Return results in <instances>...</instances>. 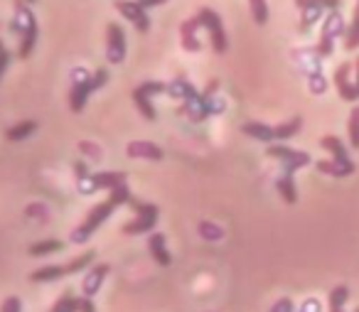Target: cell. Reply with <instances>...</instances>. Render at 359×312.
Returning <instances> with one entry per match:
<instances>
[{
	"mask_svg": "<svg viewBox=\"0 0 359 312\" xmlns=\"http://www.w3.org/2000/svg\"><path fill=\"white\" fill-rule=\"evenodd\" d=\"M197 22H200V27H205L207 32H210V40H212V47H215L217 55H224L226 47H229V40H226V32H224V25H222V18L217 15L212 8H202L200 13H197Z\"/></svg>",
	"mask_w": 359,
	"mask_h": 312,
	"instance_id": "277c9868",
	"label": "cell"
},
{
	"mask_svg": "<svg viewBox=\"0 0 359 312\" xmlns=\"http://www.w3.org/2000/svg\"><path fill=\"white\" fill-rule=\"evenodd\" d=\"M271 312H293V300H290V297H280V300L271 307Z\"/></svg>",
	"mask_w": 359,
	"mask_h": 312,
	"instance_id": "d590c367",
	"label": "cell"
},
{
	"mask_svg": "<svg viewBox=\"0 0 359 312\" xmlns=\"http://www.w3.org/2000/svg\"><path fill=\"white\" fill-rule=\"evenodd\" d=\"M126 155L128 158H140V160H163V148L150 140H133V143L126 145Z\"/></svg>",
	"mask_w": 359,
	"mask_h": 312,
	"instance_id": "8fae6325",
	"label": "cell"
},
{
	"mask_svg": "<svg viewBox=\"0 0 359 312\" xmlns=\"http://www.w3.org/2000/svg\"><path fill=\"white\" fill-rule=\"evenodd\" d=\"M91 94H94L91 74L86 69H74V74H72V89H69V109L74 114H81Z\"/></svg>",
	"mask_w": 359,
	"mask_h": 312,
	"instance_id": "5b68a950",
	"label": "cell"
},
{
	"mask_svg": "<svg viewBox=\"0 0 359 312\" xmlns=\"http://www.w3.org/2000/svg\"><path fill=\"white\" fill-rule=\"evenodd\" d=\"M65 273V266H45V268H37V271L30 273V280L32 283H52V280H60Z\"/></svg>",
	"mask_w": 359,
	"mask_h": 312,
	"instance_id": "603a6c76",
	"label": "cell"
},
{
	"mask_svg": "<svg viewBox=\"0 0 359 312\" xmlns=\"http://www.w3.org/2000/svg\"><path fill=\"white\" fill-rule=\"evenodd\" d=\"M106 60L111 65H121L126 60V35L123 27L116 22H109L106 27Z\"/></svg>",
	"mask_w": 359,
	"mask_h": 312,
	"instance_id": "9c48e42d",
	"label": "cell"
},
{
	"mask_svg": "<svg viewBox=\"0 0 359 312\" xmlns=\"http://www.w3.org/2000/svg\"><path fill=\"white\" fill-rule=\"evenodd\" d=\"M128 207L135 212V219L128 224H123V233L126 236H138V233H150L158 224V217H160V209L155 204H145L140 199L130 197L128 199Z\"/></svg>",
	"mask_w": 359,
	"mask_h": 312,
	"instance_id": "7a4b0ae2",
	"label": "cell"
},
{
	"mask_svg": "<svg viewBox=\"0 0 359 312\" xmlns=\"http://www.w3.org/2000/svg\"><path fill=\"white\" fill-rule=\"evenodd\" d=\"M65 248V241H60V238H47V241H37L32 243L30 248H27V253L30 256H50V253H57Z\"/></svg>",
	"mask_w": 359,
	"mask_h": 312,
	"instance_id": "cb8c5ba5",
	"label": "cell"
},
{
	"mask_svg": "<svg viewBox=\"0 0 359 312\" xmlns=\"http://www.w3.org/2000/svg\"><path fill=\"white\" fill-rule=\"evenodd\" d=\"M197 30H200L197 18H190V20H185L182 25H180V40H182V47H185L187 52H200L202 50L200 40H197Z\"/></svg>",
	"mask_w": 359,
	"mask_h": 312,
	"instance_id": "5bb4252c",
	"label": "cell"
},
{
	"mask_svg": "<svg viewBox=\"0 0 359 312\" xmlns=\"http://www.w3.org/2000/svg\"><path fill=\"white\" fill-rule=\"evenodd\" d=\"M303 11V15H300V30H310V27L315 25V22L323 18V11L325 8L323 6H318V3H310V0H305V6L300 8Z\"/></svg>",
	"mask_w": 359,
	"mask_h": 312,
	"instance_id": "ffe728a7",
	"label": "cell"
},
{
	"mask_svg": "<svg viewBox=\"0 0 359 312\" xmlns=\"http://www.w3.org/2000/svg\"><path fill=\"white\" fill-rule=\"evenodd\" d=\"M300 128H303V118H300V116H295V118H290V121H285V123L276 126V128H273L276 140H288V138H293V135L300 133Z\"/></svg>",
	"mask_w": 359,
	"mask_h": 312,
	"instance_id": "d4e9b609",
	"label": "cell"
},
{
	"mask_svg": "<svg viewBox=\"0 0 359 312\" xmlns=\"http://www.w3.org/2000/svg\"><path fill=\"white\" fill-rule=\"evenodd\" d=\"M126 172H96V175H89L86 179L79 182V189L84 194H91L96 189H116L118 184H126Z\"/></svg>",
	"mask_w": 359,
	"mask_h": 312,
	"instance_id": "ba28073f",
	"label": "cell"
},
{
	"mask_svg": "<svg viewBox=\"0 0 359 312\" xmlns=\"http://www.w3.org/2000/svg\"><path fill=\"white\" fill-rule=\"evenodd\" d=\"M79 312H96V305L91 302V297H79Z\"/></svg>",
	"mask_w": 359,
	"mask_h": 312,
	"instance_id": "74e56055",
	"label": "cell"
},
{
	"mask_svg": "<svg viewBox=\"0 0 359 312\" xmlns=\"http://www.w3.org/2000/svg\"><path fill=\"white\" fill-rule=\"evenodd\" d=\"M130 96H133V104H135V109L140 111V116H143L145 121H155V106H153V101H150V96L145 94L140 86H135L133 91H130Z\"/></svg>",
	"mask_w": 359,
	"mask_h": 312,
	"instance_id": "e0dca14e",
	"label": "cell"
},
{
	"mask_svg": "<svg viewBox=\"0 0 359 312\" xmlns=\"http://www.w3.org/2000/svg\"><path fill=\"white\" fill-rule=\"evenodd\" d=\"M300 312H320V305H318V300H308L303 305V310Z\"/></svg>",
	"mask_w": 359,
	"mask_h": 312,
	"instance_id": "ab89813d",
	"label": "cell"
},
{
	"mask_svg": "<svg viewBox=\"0 0 359 312\" xmlns=\"http://www.w3.org/2000/svg\"><path fill=\"white\" fill-rule=\"evenodd\" d=\"M354 69H357V81H354V86H357V91H359V57H357V62H354Z\"/></svg>",
	"mask_w": 359,
	"mask_h": 312,
	"instance_id": "b9f144b4",
	"label": "cell"
},
{
	"mask_svg": "<svg viewBox=\"0 0 359 312\" xmlns=\"http://www.w3.org/2000/svg\"><path fill=\"white\" fill-rule=\"evenodd\" d=\"M25 3H27V6H30V3H35V0H25Z\"/></svg>",
	"mask_w": 359,
	"mask_h": 312,
	"instance_id": "f6af8a7d",
	"label": "cell"
},
{
	"mask_svg": "<svg viewBox=\"0 0 359 312\" xmlns=\"http://www.w3.org/2000/svg\"><path fill=\"white\" fill-rule=\"evenodd\" d=\"M332 312H342V310H332Z\"/></svg>",
	"mask_w": 359,
	"mask_h": 312,
	"instance_id": "7dc6e473",
	"label": "cell"
},
{
	"mask_svg": "<svg viewBox=\"0 0 359 312\" xmlns=\"http://www.w3.org/2000/svg\"><path fill=\"white\" fill-rule=\"evenodd\" d=\"M344 47H347V50H357L359 47V6L354 8L352 25H349L347 32H344Z\"/></svg>",
	"mask_w": 359,
	"mask_h": 312,
	"instance_id": "484cf974",
	"label": "cell"
},
{
	"mask_svg": "<svg viewBox=\"0 0 359 312\" xmlns=\"http://www.w3.org/2000/svg\"><path fill=\"white\" fill-rule=\"evenodd\" d=\"M50 312H79V297H74L72 292H65Z\"/></svg>",
	"mask_w": 359,
	"mask_h": 312,
	"instance_id": "f1b7e54d",
	"label": "cell"
},
{
	"mask_svg": "<svg viewBox=\"0 0 359 312\" xmlns=\"http://www.w3.org/2000/svg\"><path fill=\"white\" fill-rule=\"evenodd\" d=\"M357 6H359V0H357Z\"/></svg>",
	"mask_w": 359,
	"mask_h": 312,
	"instance_id": "c3c4849f",
	"label": "cell"
},
{
	"mask_svg": "<svg viewBox=\"0 0 359 312\" xmlns=\"http://www.w3.org/2000/svg\"><path fill=\"white\" fill-rule=\"evenodd\" d=\"M35 130H37V121H20V123L11 126L6 135H8V140H11V143H18V140L30 138Z\"/></svg>",
	"mask_w": 359,
	"mask_h": 312,
	"instance_id": "7402d4cb",
	"label": "cell"
},
{
	"mask_svg": "<svg viewBox=\"0 0 359 312\" xmlns=\"http://www.w3.org/2000/svg\"><path fill=\"white\" fill-rule=\"evenodd\" d=\"M163 3H165V0H158V6H163Z\"/></svg>",
	"mask_w": 359,
	"mask_h": 312,
	"instance_id": "bcb514c9",
	"label": "cell"
},
{
	"mask_svg": "<svg viewBox=\"0 0 359 312\" xmlns=\"http://www.w3.org/2000/svg\"><path fill=\"white\" fill-rule=\"evenodd\" d=\"M349 72H352L349 65H339L337 72H334V86H337L339 96H342L344 101H357L359 91H357V86L349 81Z\"/></svg>",
	"mask_w": 359,
	"mask_h": 312,
	"instance_id": "7c38bea8",
	"label": "cell"
},
{
	"mask_svg": "<svg viewBox=\"0 0 359 312\" xmlns=\"http://www.w3.org/2000/svg\"><path fill=\"white\" fill-rule=\"evenodd\" d=\"M140 89H143L148 96H158V94H165V91H168V84H165V81H145V84H140Z\"/></svg>",
	"mask_w": 359,
	"mask_h": 312,
	"instance_id": "d6a6232c",
	"label": "cell"
},
{
	"mask_svg": "<svg viewBox=\"0 0 359 312\" xmlns=\"http://www.w3.org/2000/svg\"><path fill=\"white\" fill-rule=\"evenodd\" d=\"M315 168L330 177H349L354 172V163H339V160H318Z\"/></svg>",
	"mask_w": 359,
	"mask_h": 312,
	"instance_id": "9a60e30c",
	"label": "cell"
},
{
	"mask_svg": "<svg viewBox=\"0 0 359 312\" xmlns=\"http://www.w3.org/2000/svg\"><path fill=\"white\" fill-rule=\"evenodd\" d=\"M349 143H352V148L359 150V116L349 114Z\"/></svg>",
	"mask_w": 359,
	"mask_h": 312,
	"instance_id": "4dcf8cb0",
	"label": "cell"
},
{
	"mask_svg": "<svg viewBox=\"0 0 359 312\" xmlns=\"http://www.w3.org/2000/svg\"><path fill=\"white\" fill-rule=\"evenodd\" d=\"M116 11L128 22H133V27L140 35H145V32L150 30V15L145 13V8L140 6V3H135V0H116Z\"/></svg>",
	"mask_w": 359,
	"mask_h": 312,
	"instance_id": "52a82bcc",
	"label": "cell"
},
{
	"mask_svg": "<svg viewBox=\"0 0 359 312\" xmlns=\"http://www.w3.org/2000/svg\"><path fill=\"white\" fill-rule=\"evenodd\" d=\"M106 276H109V266H106V263L91 266L89 273L84 276V280H81V292H84L86 297H94L96 292H99V287L104 285Z\"/></svg>",
	"mask_w": 359,
	"mask_h": 312,
	"instance_id": "30bf717a",
	"label": "cell"
},
{
	"mask_svg": "<svg viewBox=\"0 0 359 312\" xmlns=\"http://www.w3.org/2000/svg\"><path fill=\"white\" fill-rule=\"evenodd\" d=\"M266 155H269V158L280 160L285 175H293L295 170L310 165V155L308 153H303V150H293V148H288V145H269Z\"/></svg>",
	"mask_w": 359,
	"mask_h": 312,
	"instance_id": "8992f818",
	"label": "cell"
},
{
	"mask_svg": "<svg viewBox=\"0 0 359 312\" xmlns=\"http://www.w3.org/2000/svg\"><path fill=\"white\" fill-rule=\"evenodd\" d=\"M325 89H327L325 76L320 74V72H313V74H310V91H313V94H325Z\"/></svg>",
	"mask_w": 359,
	"mask_h": 312,
	"instance_id": "1f68e13d",
	"label": "cell"
},
{
	"mask_svg": "<svg viewBox=\"0 0 359 312\" xmlns=\"http://www.w3.org/2000/svg\"><path fill=\"white\" fill-rule=\"evenodd\" d=\"M200 236L205 238V241H219V238L224 236V231L212 222H200Z\"/></svg>",
	"mask_w": 359,
	"mask_h": 312,
	"instance_id": "f546056e",
	"label": "cell"
},
{
	"mask_svg": "<svg viewBox=\"0 0 359 312\" xmlns=\"http://www.w3.org/2000/svg\"><path fill=\"white\" fill-rule=\"evenodd\" d=\"M148 251H150V256H153V261L158 263V266H170L172 263V256H170V251H168V243H165V236L163 233H150L148 236Z\"/></svg>",
	"mask_w": 359,
	"mask_h": 312,
	"instance_id": "4fadbf2b",
	"label": "cell"
},
{
	"mask_svg": "<svg viewBox=\"0 0 359 312\" xmlns=\"http://www.w3.org/2000/svg\"><path fill=\"white\" fill-rule=\"evenodd\" d=\"M347 297H349V287H347V285H337V287H332V292H330V297H327V302H330V312H332V310H342L344 302H347Z\"/></svg>",
	"mask_w": 359,
	"mask_h": 312,
	"instance_id": "83f0119b",
	"label": "cell"
},
{
	"mask_svg": "<svg viewBox=\"0 0 359 312\" xmlns=\"http://www.w3.org/2000/svg\"><path fill=\"white\" fill-rule=\"evenodd\" d=\"M352 114H354V116H359V106H354V109H352Z\"/></svg>",
	"mask_w": 359,
	"mask_h": 312,
	"instance_id": "ee69618b",
	"label": "cell"
},
{
	"mask_svg": "<svg viewBox=\"0 0 359 312\" xmlns=\"http://www.w3.org/2000/svg\"><path fill=\"white\" fill-rule=\"evenodd\" d=\"M8 65H11V52L6 50V45L0 47V79H3V74H6Z\"/></svg>",
	"mask_w": 359,
	"mask_h": 312,
	"instance_id": "8d00e7d4",
	"label": "cell"
},
{
	"mask_svg": "<svg viewBox=\"0 0 359 312\" xmlns=\"http://www.w3.org/2000/svg\"><path fill=\"white\" fill-rule=\"evenodd\" d=\"M320 145H323V150H327L330 155H332V160H339V163H352L347 155V148L342 145V140L337 138V135H325V138H320Z\"/></svg>",
	"mask_w": 359,
	"mask_h": 312,
	"instance_id": "ac0fdd59",
	"label": "cell"
},
{
	"mask_svg": "<svg viewBox=\"0 0 359 312\" xmlns=\"http://www.w3.org/2000/svg\"><path fill=\"white\" fill-rule=\"evenodd\" d=\"M165 94H170L172 99L187 101V99H192V96L197 94V89H195V86H192L187 79H182V76H180V79L170 81V84H168V91H165Z\"/></svg>",
	"mask_w": 359,
	"mask_h": 312,
	"instance_id": "d6986e66",
	"label": "cell"
},
{
	"mask_svg": "<svg viewBox=\"0 0 359 312\" xmlns=\"http://www.w3.org/2000/svg\"><path fill=\"white\" fill-rule=\"evenodd\" d=\"M295 6H298V8H303V6H305V0H295Z\"/></svg>",
	"mask_w": 359,
	"mask_h": 312,
	"instance_id": "7bdbcfd3",
	"label": "cell"
},
{
	"mask_svg": "<svg viewBox=\"0 0 359 312\" xmlns=\"http://www.w3.org/2000/svg\"><path fill=\"white\" fill-rule=\"evenodd\" d=\"M276 189H278V194L283 197L285 204H295L298 202V189H295V182H293V175H280L278 182H276Z\"/></svg>",
	"mask_w": 359,
	"mask_h": 312,
	"instance_id": "44dd1931",
	"label": "cell"
},
{
	"mask_svg": "<svg viewBox=\"0 0 359 312\" xmlns=\"http://www.w3.org/2000/svg\"><path fill=\"white\" fill-rule=\"evenodd\" d=\"M354 312H359V310H354Z\"/></svg>",
	"mask_w": 359,
	"mask_h": 312,
	"instance_id": "681fc988",
	"label": "cell"
},
{
	"mask_svg": "<svg viewBox=\"0 0 359 312\" xmlns=\"http://www.w3.org/2000/svg\"><path fill=\"white\" fill-rule=\"evenodd\" d=\"M249 11L256 25H266L269 22V3L266 0H249Z\"/></svg>",
	"mask_w": 359,
	"mask_h": 312,
	"instance_id": "4316f807",
	"label": "cell"
},
{
	"mask_svg": "<svg viewBox=\"0 0 359 312\" xmlns=\"http://www.w3.org/2000/svg\"><path fill=\"white\" fill-rule=\"evenodd\" d=\"M135 3H140L145 11H148V8H153V6H158V0H135Z\"/></svg>",
	"mask_w": 359,
	"mask_h": 312,
	"instance_id": "60d3db41",
	"label": "cell"
},
{
	"mask_svg": "<svg viewBox=\"0 0 359 312\" xmlns=\"http://www.w3.org/2000/svg\"><path fill=\"white\" fill-rule=\"evenodd\" d=\"M344 32H347V27H344L342 13L330 11L323 22V32H320V42H318V47H315V52H318L320 57H330L334 50V40L342 37Z\"/></svg>",
	"mask_w": 359,
	"mask_h": 312,
	"instance_id": "3957f363",
	"label": "cell"
},
{
	"mask_svg": "<svg viewBox=\"0 0 359 312\" xmlns=\"http://www.w3.org/2000/svg\"><path fill=\"white\" fill-rule=\"evenodd\" d=\"M0 312H22V300L18 295H11L3 300V307H0Z\"/></svg>",
	"mask_w": 359,
	"mask_h": 312,
	"instance_id": "836d02e7",
	"label": "cell"
},
{
	"mask_svg": "<svg viewBox=\"0 0 359 312\" xmlns=\"http://www.w3.org/2000/svg\"><path fill=\"white\" fill-rule=\"evenodd\" d=\"M74 175H76V182H81V179L89 177V170H86L84 163H74Z\"/></svg>",
	"mask_w": 359,
	"mask_h": 312,
	"instance_id": "f35d334b",
	"label": "cell"
},
{
	"mask_svg": "<svg viewBox=\"0 0 359 312\" xmlns=\"http://www.w3.org/2000/svg\"><path fill=\"white\" fill-rule=\"evenodd\" d=\"M79 148H81V153H86L89 158H96V160L101 158V148H99V145H91L89 140H81Z\"/></svg>",
	"mask_w": 359,
	"mask_h": 312,
	"instance_id": "e575fe53",
	"label": "cell"
},
{
	"mask_svg": "<svg viewBox=\"0 0 359 312\" xmlns=\"http://www.w3.org/2000/svg\"><path fill=\"white\" fill-rule=\"evenodd\" d=\"M128 199H130L128 184H118L116 189H111L109 199H106V202H101V204H96V207L86 214V219L81 222V226H76L74 231H72V241H74V243L89 241L91 233H94L96 229H99L101 224H104L106 219L114 214V209H118L121 204H128Z\"/></svg>",
	"mask_w": 359,
	"mask_h": 312,
	"instance_id": "6da1fadb",
	"label": "cell"
},
{
	"mask_svg": "<svg viewBox=\"0 0 359 312\" xmlns=\"http://www.w3.org/2000/svg\"><path fill=\"white\" fill-rule=\"evenodd\" d=\"M241 130H244V135L261 140V143H273V140H276L273 128H271V126H266V123H259V121H249V123L241 126Z\"/></svg>",
	"mask_w": 359,
	"mask_h": 312,
	"instance_id": "2e32d148",
	"label": "cell"
}]
</instances>
